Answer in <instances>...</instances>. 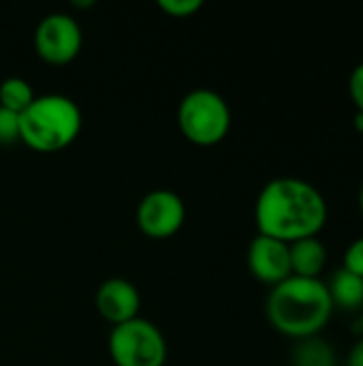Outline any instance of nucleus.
Returning a JSON list of instances; mask_svg holds the SVG:
<instances>
[{
    "mask_svg": "<svg viewBox=\"0 0 363 366\" xmlns=\"http://www.w3.org/2000/svg\"><path fill=\"white\" fill-rule=\"evenodd\" d=\"M327 217L329 210L323 193L308 180L293 176L270 180L255 204L259 234L287 244L319 236Z\"/></svg>",
    "mask_w": 363,
    "mask_h": 366,
    "instance_id": "obj_1",
    "label": "nucleus"
},
{
    "mask_svg": "<svg viewBox=\"0 0 363 366\" xmlns=\"http://www.w3.org/2000/svg\"><path fill=\"white\" fill-rule=\"evenodd\" d=\"M334 311L336 309L325 281L293 274L274 285L265 302V313L272 328L295 341L321 335Z\"/></svg>",
    "mask_w": 363,
    "mask_h": 366,
    "instance_id": "obj_2",
    "label": "nucleus"
},
{
    "mask_svg": "<svg viewBox=\"0 0 363 366\" xmlns=\"http://www.w3.org/2000/svg\"><path fill=\"white\" fill-rule=\"evenodd\" d=\"M81 131V109L64 94H41L19 116V142L36 152H58Z\"/></svg>",
    "mask_w": 363,
    "mask_h": 366,
    "instance_id": "obj_3",
    "label": "nucleus"
},
{
    "mask_svg": "<svg viewBox=\"0 0 363 366\" xmlns=\"http://www.w3.org/2000/svg\"><path fill=\"white\" fill-rule=\"evenodd\" d=\"M182 135L195 146H216L231 129L229 103L210 88L190 90L178 107Z\"/></svg>",
    "mask_w": 363,
    "mask_h": 366,
    "instance_id": "obj_4",
    "label": "nucleus"
},
{
    "mask_svg": "<svg viewBox=\"0 0 363 366\" xmlns=\"http://www.w3.org/2000/svg\"><path fill=\"white\" fill-rule=\"evenodd\" d=\"M109 356L116 366H165L167 341L156 324L135 317L113 326L109 335Z\"/></svg>",
    "mask_w": 363,
    "mask_h": 366,
    "instance_id": "obj_5",
    "label": "nucleus"
},
{
    "mask_svg": "<svg viewBox=\"0 0 363 366\" xmlns=\"http://www.w3.org/2000/svg\"><path fill=\"white\" fill-rule=\"evenodd\" d=\"M81 28L68 13H49L34 30V49L49 64H68L81 51Z\"/></svg>",
    "mask_w": 363,
    "mask_h": 366,
    "instance_id": "obj_6",
    "label": "nucleus"
},
{
    "mask_svg": "<svg viewBox=\"0 0 363 366\" xmlns=\"http://www.w3.org/2000/svg\"><path fill=\"white\" fill-rule=\"evenodd\" d=\"M186 221V206L182 197L169 189L150 191L137 208V227L154 240L175 236Z\"/></svg>",
    "mask_w": 363,
    "mask_h": 366,
    "instance_id": "obj_7",
    "label": "nucleus"
},
{
    "mask_svg": "<svg viewBox=\"0 0 363 366\" xmlns=\"http://www.w3.org/2000/svg\"><path fill=\"white\" fill-rule=\"evenodd\" d=\"M248 268H250V274L265 285L274 287L287 281L293 274L289 244L276 238L257 234L248 247Z\"/></svg>",
    "mask_w": 363,
    "mask_h": 366,
    "instance_id": "obj_8",
    "label": "nucleus"
},
{
    "mask_svg": "<svg viewBox=\"0 0 363 366\" xmlns=\"http://www.w3.org/2000/svg\"><path fill=\"white\" fill-rule=\"evenodd\" d=\"M139 290L126 279H107L96 292V311L105 322L113 326L139 317Z\"/></svg>",
    "mask_w": 363,
    "mask_h": 366,
    "instance_id": "obj_9",
    "label": "nucleus"
},
{
    "mask_svg": "<svg viewBox=\"0 0 363 366\" xmlns=\"http://www.w3.org/2000/svg\"><path fill=\"white\" fill-rule=\"evenodd\" d=\"M289 257H291L293 277L319 279V274L325 270V264H327V249L319 240V236L304 238V240L289 244Z\"/></svg>",
    "mask_w": 363,
    "mask_h": 366,
    "instance_id": "obj_10",
    "label": "nucleus"
},
{
    "mask_svg": "<svg viewBox=\"0 0 363 366\" xmlns=\"http://www.w3.org/2000/svg\"><path fill=\"white\" fill-rule=\"evenodd\" d=\"M334 309H340L344 313H359L363 309V279L340 268L334 272V277L327 283Z\"/></svg>",
    "mask_w": 363,
    "mask_h": 366,
    "instance_id": "obj_11",
    "label": "nucleus"
},
{
    "mask_svg": "<svg viewBox=\"0 0 363 366\" xmlns=\"http://www.w3.org/2000/svg\"><path fill=\"white\" fill-rule=\"evenodd\" d=\"M293 366H336V350L321 335L300 339L293 347Z\"/></svg>",
    "mask_w": 363,
    "mask_h": 366,
    "instance_id": "obj_12",
    "label": "nucleus"
},
{
    "mask_svg": "<svg viewBox=\"0 0 363 366\" xmlns=\"http://www.w3.org/2000/svg\"><path fill=\"white\" fill-rule=\"evenodd\" d=\"M36 99L32 86L21 79V77H6L2 84H0V107L9 109V112H15V114H24L32 101Z\"/></svg>",
    "mask_w": 363,
    "mask_h": 366,
    "instance_id": "obj_13",
    "label": "nucleus"
},
{
    "mask_svg": "<svg viewBox=\"0 0 363 366\" xmlns=\"http://www.w3.org/2000/svg\"><path fill=\"white\" fill-rule=\"evenodd\" d=\"M19 142V114L0 107V144Z\"/></svg>",
    "mask_w": 363,
    "mask_h": 366,
    "instance_id": "obj_14",
    "label": "nucleus"
},
{
    "mask_svg": "<svg viewBox=\"0 0 363 366\" xmlns=\"http://www.w3.org/2000/svg\"><path fill=\"white\" fill-rule=\"evenodd\" d=\"M158 6L171 17H193L203 6V2L201 0H160Z\"/></svg>",
    "mask_w": 363,
    "mask_h": 366,
    "instance_id": "obj_15",
    "label": "nucleus"
},
{
    "mask_svg": "<svg viewBox=\"0 0 363 366\" xmlns=\"http://www.w3.org/2000/svg\"><path fill=\"white\" fill-rule=\"evenodd\" d=\"M342 268L363 279V236L362 238H357V240H353V242L347 247Z\"/></svg>",
    "mask_w": 363,
    "mask_h": 366,
    "instance_id": "obj_16",
    "label": "nucleus"
},
{
    "mask_svg": "<svg viewBox=\"0 0 363 366\" xmlns=\"http://www.w3.org/2000/svg\"><path fill=\"white\" fill-rule=\"evenodd\" d=\"M349 94L357 107V112H363V62H359L349 77Z\"/></svg>",
    "mask_w": 363,
    "mask_h": 366,
    "instance_id": "obj_17",
    "label": "nucleus"
},
{
    "mask_svg": "<svg viewBox=\"0 0 363 366\" xmlns=\"http://www.w3.org/2000/svg\"><path fill=\"white\" fill-rule=\"evenodd\" d=\"M347 366H363V337L351 347L347 356Z\"/></svg>",
    "mask_w": 363,
    "mask_h": 366,
    "instance_id": "obj_18",
    "label": "nucleus"
},
{
    "mask_svg": "<svg viewBox=\"0 0 363 366\" xmlns=\"http://www.w3.org/2000/svg\"><path fill=\"white\" fill-rule=\"evenodd\" d=\"M353 127H355V131L363 135V112H357L355 114V118H353Z\"/></svg>",
    "mask_w": 363,
    "mask_h": 366,
    "instance_id": "obj_19",
    "label": "nucleus"
},
{
    "mask_svg": "<svg viewBox=\"0 0 363 366\" xmlns=\"http://www.w3.org/2000/svg\"><path fill=\"white\" fill-rule=\"evenodd\" d=\"M357 202H359V210H362V217H363V182H362V187H359V195H357Z\"/></svg>",
    "mask_w": 363,
    "mask_h": 366,
    "instance_id": "obj_20",
    "label": "nucleus"
},
{
    "mask_svg": "<svg viewBox=\"0 0 363 366\" xmlns=\"http://www.w3.org/2000/svg\"><path fill=\"white\" fill-rule=\"evenodd\" d=\"M357 326H359V332H362V337H363V309L359 311V320H357Z\"/></svg>",
    "mask_w": 363,
    "mask_h": 366,
    "instance_id": "obj_21",
    "label": "nucleus"
}]
</instances>
